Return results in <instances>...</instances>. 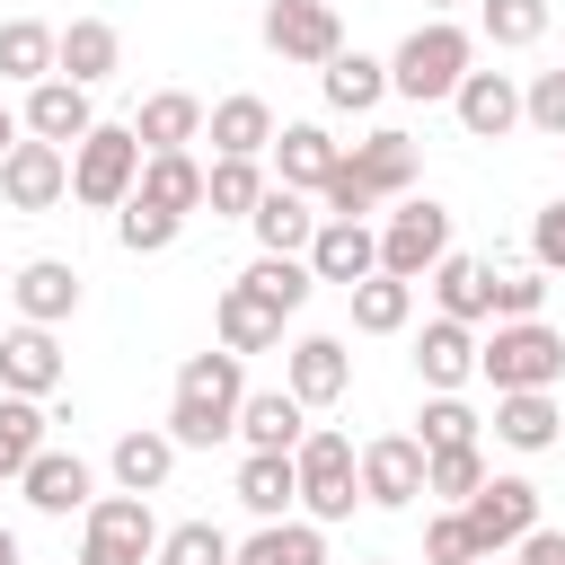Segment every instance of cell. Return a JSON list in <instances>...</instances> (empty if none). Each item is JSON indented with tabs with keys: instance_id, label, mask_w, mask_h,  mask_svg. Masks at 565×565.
<instances>
[{
	"instance_id": "6da1fadb",
	"label": "cell",
	"mask_w": 565,
	"mask_h": 565,
	"mask_svg": "<svg viewBox=\"0 0 565 565\" xmlns=\"http://www.w3.org/2000/svg\"><path fill=\"white\" fill-rule=\"evenodd\" d=\"M238 406H247V362L238 353H185L177 371V397H168V441L177 450H212L221 433H238Z\"/></svg>"
},
{
	"instance_id": "7a4b0ae2",
	"label": "cell",
	"mask_w": 565,
	"mask_h": 565,
	"mask_svg": "<svg viewBox=\"0 0 565 565\" xmlns=\"http://www.w3.org/2000/svg\"><path fill=\"white\" fill-rule=\"evenodd\" d=\"M477 71V44H468V26H450V18H433V26H415L406 44H397V62H388V88L397 97H415V106H433V97H459V79Z\"/></svg>"
},
{
	"instance_id": "3957f363",
	"label": "cell",
	"mask_w": 565,
	"mask_h": 565,
	"mask_svg": "<svg viewBox=\"0 0 565 565\" xmlns=\"http://www.w3.org/2000/svg\"><path fill=\"white\" fill-rule=\"evenodd\" d=\"M477 371L494 380V397H512V388H556V380H565V335L539 327V318H503V327L477 344Z\"/></svg>"
},
{
	"instance_id": "277c9868",
	"label": "cell",
	"mask_w": 565,
	"mask_h": 565,
	"mask_svg": "<svg viewBox=\"0 0 565 565\" xmlns=\"http://www.w3.org/2000/svg\"><path fill=\"white\" fill-rule=\"evenodd\" d=\"M141 141H132V124H97L79 150H71V194L88 203V212H124L132 203V185H141Z\"/></svg>"
},
{
	"instance_id": "5b68a950",
	"label": "cell",
	"mask_w": 565,
	"mask_h": 565,
	"mask_svg": "<svg viewBox=\"0 0 565 565\" xmlns=\"http://www.w3.org/2000/svg\"><path fill=\"white\" fill-rule=\"evenodd\" d=\"M159 521H150V494H97L88 503V539H79V565H159Z\"/></svg>"
},
{
	"instance_id": "8992f818",
	"label": "cell",
	"mask_w": 565,
	"mask_h": 565,
	"mask_svg": "<svg viewBox=\"0 0 565 565\" xmlns=\"http://www.w3.org/2000/svg\"><path fill=\"white\" fill-rule=\"evenodd\" d=\"M291 459H300V503H309V521H353V503H362V450H353L344 433H309Z\"/></svg>"
},
{
	"instance_id": "52a82bcc",
	"label": "cell",
	"mask_w": 565,
	"mask_h": 565,
	"mask_svg": "<svg viewBox=\"0 0 565 565\" xmlns=\"http://www.w3.org/2000/svg\"><path fill=\"white\" fill-rule=\"evenodd\" d=\"M459 521H468L477 556H503V547H521V539L539 530V486H530V477H486V486L459 503Z\"/></svg>"
},
{
	"instance_id": "ba28073f",
	"label": "cell",
	"mask_w": 565,
	"mask_h": 565,
	"mask_svg": "<svg viewBox=\"0 0 565 565\" xmlns=\"http://www.w3.org/2000/svg\"><path fill=\"white\" fill-rule=\"evenodd\" d=\"M441 256H450V212H441L433 194H424V203H397V212H388V230H380V274L424 282Z\"/></svg>"
},
{
	"instance_id": "9c48e42d",
	"label": "cell",
	"mask_w": 565,
	"mask_h": 565,
	"mask_svg": "<svg viewBox=\"0 0 565 565\" xmlns=\"http://www.w3.org/2000/svg\"><path fill=\"white\" fill-rule=\"evenodd\" d=\"M265 44L282 62H335L344 53V26H335V0H265Z\"/></svg>"
},
{
	"instance_id": "30bf717a",
	"label": "cell",
	"mask_w": 565,
	"mask_h": 565,
	"mask_svg": "<svg viewBox=\"0 0 565 565\" xmlns=\"http://www.w3.org/2000/svg\"><path fill=\"white\" fill-rule=\"evenodd\" d=\"M62 194H71V150L18 141V150L0 159V203H9V212H53Z\"/></svg>"
},
{
	"instance_id": "8fae6325",
	"label": "cell",
	"mask_w": 565,
	"mask_h": 565,
	"mask_svg": "<svg viewBox=\"0 0 565 565\" xmlns=\"http://www.w3.org/2000/svg\"><path fill=\"white\" fill-rule=\"evenodd\" d=\"M415 494H424V441H415V433H380V441H362V503L406 512Z\"/></svg>"
},
{
	"instance_id": "7c38bea8",
	"label": "cell",
	"mask_w": 565,
	"mask_h": 565,
	"mask_svg": "<svg viewBox=\"0 0 565 565\" xmlns=\"http://www.w3.org/2000/svg\"><path fill=\"white\" fill-rule=\"evenodd\" d=\"M88 132H97V115H88V88H79V79H35V88H26V141L79 150Z\"/></svg>"
},
{
	"instance_id": "4fadbf2b",
	"label": "cell",
	"mask_w": 565,
	"mask_h": 565,
	"mask_svg": "<svg viewBox=\"0 0 565 565\" xmlns=\"http://www.w3.org/2000/svg\"><path fill=\"white\" fill-rule=\"evenodd\" d=\"M335 168H344V150H335L327 124H282V132H274V185H291V194H327Z\"/></svg>"
},
{
	"instance_id": "5bb4252c",
	"label": "cell",
	"mask_w": 565,
	"mask_h": 565,
	"mask_svg": "<svg viewBox=\"0 0 565 565\" xmlns=\"http://www.w3.org/2000/svg\"><path fill=\"white\" fill-rule=\"evenodd\" d=\"M0 388L9 397H53L62 388V344H53V327H9L0 335Z\"/></svg>"
},
{
	"instance_id": "9a60e30c",
	"label": "cell",
	"mask_w": 565,
	"mask_h": 565,
	"mask_svg": "<svg viewBox=\"0 0 565 565\" xmlns=\"http://www.w3.org/2000/svg\"><path fill=\"white\" fill-rule=\"evenodd\" d=\"M309 274L318 282H371L380 274V238H371V221H318V238H309Z\"/></svg>"
},
{
	"instance_id": "2e32d148",
	"label": "cell",
	"mask_w": 565,
	"mask_h": 565,
	"mask_svg": "<svg viewBox=\"0 0 565 565\" xmlns=\"http://www.w3.org/2000/svg\"><path fill=\"white\" fill-rule=\"evenodd\" d=\"M238 441H247V450L291 459V450L309 441V406H300L291 388H247V406H238Z\"/></svg>"
},
{
	"instance_id": "e0dca14e",
	"label": "cell",
	"mask_w": 565,
	"mask_h": 565,
	"mask_svg": "<svg viewBox=\"0 0 565 565\" xmlns=\"http://www.w3.org/2000/svg\"><path fill=\"white\" fill-rule=\"evenodd\" d=\"M300 406H335L344 388H353V353H344V335H300L291 344V380H282Z\"/></svg>"
},
{
	"instance_id": "ac0fdd59",
	"label": "cell",
	"mask_w": 565,
	"mask_h": 565,
	"mask_svg": "<svg viewBox=\"0 0 565 565\" xmlns=\"http://www.w3.org/2000/svg\"><path fill=\"white\" fill-rule=\"evenodd\" d=\"M450 106H459L468 141H503V132L521 124V88H512V71H468Z\"/></svg>"
},
{
	"instance_id": "d6986e66",
	"label": "cell",
	"mask_w": 565,
	"mask_h": 565,
	"mask_svg": "<svg viewBox=\"0 0 565 565\" xmlns=\"http://www.w3.org/2000/svg\"><path fill=\"white\" fill-rule=\"evenodd\" d=\"M203 124H212V106H203V97H185V88H159V97H141V115H132V141L159 159V150H185V141H203Z\"/></svg>"
},
{
	"instance_id": "ffe728a7",
	"label": "cell",
	"mask_w": 565,
	"mask_h": 565,
	"mask_svg": "<svg viewBox=\"0 0 565 565\" xmlns=\"http://www.w3.org/2000/svg\"><path fill=\"white\" fill-rule=\"evenodd\" d=\"M415 371H424L433 397H459V380H477V335H468L459 318H433V327L415 335Z\"/></svg>"
},
{
	"instance_id": "44dd1931",
	"label": "cell",
	"mask_w": 565,
	"mask_h": 565,
	"mask_svg": "<svg viewBox=\"0 0 565 565\" xmlns=\"http://www.w3.org/2000/svg\"><path fill=\"white\" fill-rule=\"evenodd\" d=\"M344 168H353V177H362V185L388 203V194H406V185H415V132L380 124L371 141H353V150H344Z\"/></svg>"
},
{
	"instance_id": "7402d4cb",
	"label": "cell",
	"mask_w": 565,
	"mask_h": 565,
	"mask_svg": "<svg viewBox=\"0 0 565 565\" xmlns=\"http://www.w3.org/2000/svg\"><path fill=\"white\" fill-rule=\"evenodd\" d=\"M247 230H256V247H265V256H309V238H318V212H309V194H291V185H265V203L247 212Z\"/></svg>"
},
{
	"instance_id": "603a6c76",
	"label": "cell",
	"mask_w": 565,
	"mask_h": 565,
	"mask_svg": "<svg viewBox=\"0 0 565 565\" xmlns=\"http://www.w3.org/2000/svg\"><path fill=\"white\" fill-rule=\"evenodd\" d=\"M9 291H18V318H26V327H62V318L79 309V274H71L62 256L18 265V282H9Z\"/></svg>"
},
{
	"instance_id": "cb8c5ba5",
	"label": "cell",
	"mask_w": 565,
	"mask_h": 565,
	"mask_svg": "<svg viewBox=\"0 0 565 565\" xmlns=\"http://www.w3.org/2000/svg\"><path fill=\"white\" fill-rule=\"evenodd\" d=\"M115 62H124V35H115L106 18H71V26H62V53H53V79H79V88H97Z\"/></svg>"
},
{
	"instance_id": "d4e9b609",
	"label": "cell",
	"mask_w": 565,
	"mask_h": 565,
	"mask_svg": "<svg viewBox=\"0 0 565 565\" xmlns=\"http://www.w3.org/2000/svg\"><path fill=\"white\" fill-rule=\"evenodd\" d=\"M212 327H221V353H238V362H247V353H265V344L282 335V309H265L247 282H230V291L212 300Z\"/></svg>"
},
{
	"instance_id": "484cf974",
	"label": "cell",
	"mask_w": 565,
	"mask_h": 565,
	"mask_svg": "<svg viewBox=\"0 0 565 565\" xmlns=\"http://www.w3.org/2000/svg\"><path fill=\"white\" fill-rule=\"evenodd\" d=\"M18 486H26V503H35V512H53V521L97 503V494H88V459H79V450H44V459H35Z\"/></svg>"
},
{
	"instance_id": "4316f807",
	"label": "cell",
	"mask_w": 565,
	"mask_h": 565,
	"mask_svg": "<svg viewBox=\"0 0 565 565\" xmlns=\"http://www.w3.org/2000/svg\"><path fill=\"white\" fill-rule=\"evenodd\" d=\"M433 300H441V318H459V327L494 318V265H477V256H441V265H433Z\"/></svg>"
},
{
	"instance_id": "83f0119b",
	"label": "cell",
	"mask_w": 565,
	"mask_h": 565,
	"mask_svg": "<svg viewBox=\"0 0 565 565\" xmlns=\"http://www.w3.org/2000/svg\"><path fill=\"white\" fill-rule=\"evenodd\" d=\"M556 424H565V415H556V397H547V388H512V397H494V441H503V450H521V459H530V450H547V441H556Z\"/></svg>"
},
{
	"instance_id": "f1b7e54d",
	"label": "cell",
	"mask_w": 565,
	"mask_h": 565,
	"mask_svg": "<svg viewBox=\"0 0 565 565\" xmlns=\"http://www.w3.org/2000/svg\"><path fill=\"white\" fill-rule=\"evenodd\" d=\"M256 521H282V503H300V459H274V450H247L238 459V486H230Z\"/></svg>"
},
{
	"instance_id": "f546056e",
	"label": "cell",
	"mask_w": 565,
	"mask_h": 565,
	"mask_svg": "<svg viewBox=\"0 0 565 565\" xmlns=\"http://www.w3.org/2000/svg\"><path fill=\"white\" fill-rule=\"evenodd\" d=\"M203 132H212L221 159H256V150H274V106L265 97H221Z\"/></svg>"
},
{
	"instance_id": "4dcf8cb0",
	"label": "cell",
	"mask_w": 565,
	"mask_h": 565,
	"mask_svg": "<svg viewBox=\"0 0 565 565\" xmlns=\"http://www.w3.org/2000/svg\"><path fill=\"white\" fill-rule=\"evenodd\" d=\"M203 177H212V168H194L185 150H159V159H141V185H132V194L185 221V212H203Z\"/></svg>"
},
{
	"instance_id": "1f68e13d",
	"label": "cell",
	"mask_w": 565,
	"mask_h": 565,
	"mask_svg": "<svg viewBox=\"0 0 565 565\" xmlns=\"http://www.w3.org/2000/svg\"><path fill=\"white\" fill-rule=\"evenodd\" d=\"M53 53H62V26L44 18H0V79H53Z\"/></svg>"
},
{
	"instance_id": "d6a6232c",
	"label": "cell",
	"mask_w": 565,
	"mask_h": 565,
	"mask_svg": "<svg viewBox=\"0 0 565 565\" xmlns=\"http://www.w3.org/2000/svg\"><path fill=\"white\" fill-rule=\"evenodd\" d=\"M318 88H327L335 115H371V106L388 97V62H371V53H335V62L318 71Z\"/></svg>"
},
{
	"instance_id": "836d02e7",
	"label": "cell",
	"mask_w": 565,
	"mask_h": 565,
	"mask_svg": "<svg viewBox=\"0 0 565 565\" xmlns=\"http://www.w3.org/2000/svg\"><path fill=\"white\" fill-rule=\"evenodd\" d=\"M168 468H177V441H168V433H150V424H141V433H124V441H115V486H124V494H159V486H168Z\"/></svg>"
},
{
	"instance_id": "e575fe53",
	"label": "cell",
	"mask_w": 565,
	"mask_h": 565,
	"mask_svg": "<svg viewBox=\"0 0 565 565\" xmlns=\"http://www.w3.org/2000/svg\"><path fill=\"white\" fill-rule=\"evenodd\" d=\"M238 565H327V539H318V521H256Z\"/></svg>"
},
{
	"instance_id": "d590c367",
	"label": "cell",
	"mask_w": 565,
	"mask_h": 565,
	"mask_svg": "<svg viewBox=\"0 0 565 565\" xmlns=\"http://www.w3.org/2000/svg\"><path fill=\"white\" fill-rule=\"evenodd\" d=\"M44 450H53L44 441V406L35 397H0V477H26Z\"/></svg>"
},
{
	"instance_id": "8d00e7d4",
	"label": "cell",
	"mask_w": 565,
	"mask_h": 565,
	"mask_svg": "<svg viewBox=\"0 0 565 565\" xmlns=\"http://www.w3.org/2000/svg\"><path fill=\"white\" fill-rule=\"evenodd\" d=\"M238 282H247V291H256L265 309H282V318H291V309H300V300L318 291V274H309V256H256V265H247Z\"/></svg>"
},
{
	"instance_id": "74e56055",
	"label": "cell",
	"mask_w": 565,
	"mask_h": 565,
	"mask_svg": "<svg viewBox=\"0 0 565 565\" xmlns=\"http://www.w3.org/2000/svg\"><path fill=\"white\" fill-rule=\"evenodd\" d=\"M406 318H415V282H397V274L353 282V327H362V335H397Z\"/></svg>"
},
{
	"instance_id": "f35d334b",
	"label": "cell",
	"mask_w": 565,
	"mask_h": 565,
	"mask_svg": "<svg viewBox=\"0 0 565 565\" xmlns=\"http://www.w3.org/2000/svg\"><path fill=\"white\" fill-rule=\"evenodd\" d=\"M203 203H212V212H230V221H247V212L265 203V168H256V159H212Z\"/></svg>"
},
{
	"instance_id": "ab89813d",
	"label": "cell",
	"mask_w": 565,
	"mask_h": 565,
	"mask_svg": "<svg viewBox=\"0 0 565 565\" xmlns=\"http://www.w3.org/2000/svg\"><path fill=\"white\" fill-rule=\"evenodd\" d=\"M477 26H486V44L521 53V44L547 35V0H477Z\"/></svg>"
},
{
	"instance_id": "60d3db41",
	"label": "cell",
	"mask_w": 565,
	"mask_h": 565,
	"mask_svg": "<svg viewBox=\"0 0 565 565\" xmlns=\"http://www.w3.org/2000/svg\"><path fill=\"white\" fill-rule=\"evenodd\" d=\"M486 477H494V468H486V441H468V450H433V459H424V494H450V503H468Z\"/></svg>"
},
{
	"instance_id": "b9f144b4",
	"label": "cell",
	"mask_w": 565,
	"mask_h": 565,
	"mask_svg": "<svg viewBox=\"0 0 565 565\" xmlns=\"http://www.w3.org/2000/svg\"><path fill=\"white\" fill-rule=\"evenodd\" d=\"M177 230H185V221H177V212H159V203H141V194L115 212V238H124V256H159V247H177Z\"/></svg>"
},
{
	"instance_id": "7bdbcfd3",
	"label": "cell",
	"mask_w": 565,
	"mask_h": 565,
	"mask_svg": "<svg viewBox=\"0 0 565 565\" xmlns=\"http://www.w3.org/2000/svg\"><path fill=\"white\" fill-rule=\"evenodd\" d=\"M159 565H238V547H230L212 521H177V530L159 539Z\"/></svg>"
},
{
	"instance_id": "ee69618b",
	"label": "cell",
	"mask_w": 565,
	"mask_h": 565,
	"mask_svg": "<svg viewBox=\"0 0 565 565\" xmlns=\"http://www.w3.org/2000/svg\"><path fill=\"white\" fill-rule=\"evenodd\" d=\"M477 433H486V424H477V406H459V397H433V406H424V433H415V441H424V459H433V450H468Z\"/></svg>"
},
{
	"instance_id": "f6af8a7d",
	"label": "cell",
	"mask_w": 565,
	"mask_h": 565,
	"mask_svg": "<svg viewBox=\"0 0 565 565\" xmlns=\"http://www.w3.org/2000/svg\"><path fill=\"white\" fill-rule=\"evenodd\" d=\"M521 124L547 132V141H565V71H539V79L521 88Z\"/></svg>"
},
{
	"instance_id": "bcb514c9",
	"label": "cell",
	"mask_w": 565,
	"mask_h": 565,
	"mask_svg": "<svg viewBox=\"0 0 565 565\" xmlns=\"http://www.w3.org/2000/svg\"><path fill=\"white\" fill-rule=\"evenodd\" d=\"M539 300H547V274H494V327L503 318H539Z\"/></svg>"
},
{
	"instance_id": "7dc6e473",
	"label": "cell",
	"mask_w": 565,
	"mask_h": 565,
	"mask_svg": "<svg viewBox=\"0 0 565 565\" xmlns=\"http://www.w3.org/2000/svg\"><path fill=\"white\" fill-rule=\"evenodd\" d=\"M424 556H433V565H477V539H468V521H459V512H441V521L424 530Z\"/></svg>"
},
{
	"instance_id": "c3c4849f",
	"label": "cell",
	"mask_w": 565,
	"mask_h": 565,
	"mask_svg": "<svg viewBox=\"0 0 565 565\" xmlns=\"http://www.w3.org/2000/svg\"><path fill=\"white\" fill-rule=\"evenodd\" d=\"M530 256H539V274H565V194L530 221Z\"/></svg>"
},
{
	"instance_id": "681fc988",
	"label": "cell",
	"mask_w": 565,
	"mask_h": 565,
	"mask_svg": "<svg viewBox=\"0 0 565 565\" xmlns=\"http://www.w3.org/2000/svg\"><path fill=\"white\" fill-rule=\"evenodd\" d=\"M521 565H565V530H530L521 539Z\"/></svg>"
},
{
	"instance_id": "f907efd6",
	"label": "cell",
	"mask_w": 565,
	"mask_h": 565,
	"mask_svg": "<svg viewBox=\"0 0 565 565\" xmlns=\"http://www.w3.org/2000/svg\"><path fill=\"white\" fill-rule=\"evenodd\" d=\"M9 150H18V115L0 106V159H9Z\"/></svg>"
},
{
	"instance_id": "816d5d0a",
	"label": "cell",
	"mask_w": 565,
	"mask_h": 565,
	"mask_svg": "<svg viewBox=\"0 0 565 565\" xmlns=\"http://www.w3.org/2000/svg\"><path fill=\"white\" fill-rule=\"evenodd\" d=\"M0 565H18V530H0Z\"/></svg>"
},
{
	"instance_id": "f5cc1de1",
	"label": "cell",
	"mask_w": 565,
	"mask_h": 565,
	"mask_svg": "<svg viewBox=\"0 0 565 565\" xmlns=\"http://www.w3.org/2000/svg\"><path fill=\"white\" fill-rule=\"evenodd\" d=\"M424 9H450V0H424Z\"/></svg>"
},
{
	"instance_id": "db71d44e",
	"label": "cell",
	"mask_w": 565,
	"mask_h": 565,
	"mask_svg": "<svg viewBox=\"0 0 565 565\" xmlns=\"http://www.w3.org/2000/svg\"><path fill=\"white\" fill-rule=\"evenodd\" d=\"M477 565H494V556H477Z\"/></svg>"
}]
</instances>
